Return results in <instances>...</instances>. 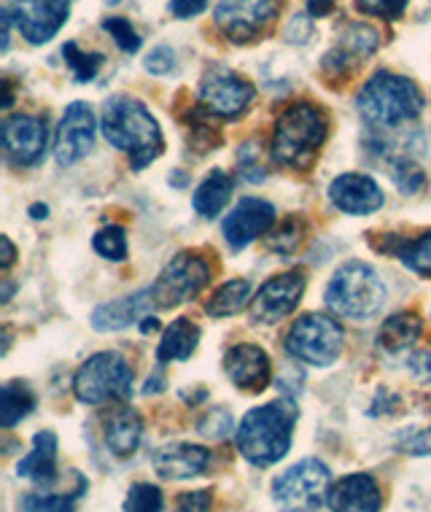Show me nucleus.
Returning <instances> with one entry per match:
<instances>
[{
  "mask_svg": "<svg viewBox=\"0 0 431 512\" xmlns=\"http://www.w3.org/2000/svg\"><path fill=\"white\" fill-rule=\"evenodd\" d=\"M297 421V407L289 399L254 407L243 415L235 429L240 456L254 467H273L291 448V434Z\"/></svg>",
  "mask_w": 431,
  "mask_h": 512,
  "instance_id": "nucleus-1",
  "label": "nucleus"
},
{
  "mask_svg": "<svg viewBox=\"0 0 431 512\" xmlns=\"http://www.w3.org/2000/svg\"><path fill=\"white\" fill-rule=\"evenodd\" d=\"M103 135L114 149L130 154L132 170L151 165L162 154V133L157 119L141 100L116 95L103 106Z\"/></svg>",
  "mask_w": 431,
  "mask_h": 512,
  "instance_id": "nucleus-2",
  "label": "nucleus"
},
{
  "mask_svg": "<svg viewBox=\"0 0 431 512\" xmlns=\"http://www.w3.org/2000/svg\"><path fill=\"white\" fill-rule=\"evenodd\" d=\"M356 108L370 124L378 127H396V124L410 122L423 111L421 89L413 81L396 73L380 71L356 95Z\"/></svg>",
  "mask_w": 431,
  "mask_h": 512,
  "instance_id": "nucleus-3",
  "label": "nucleus"
},
{
  "mask_svg": "<svg viewBox=\"0 0 431 512\" xmlns=\"http://www.w3.org/2000/svg\"><path fill=\"white\" fill-rule=\"evenodd\" d=\"M326 308L345 318H367L386 302V283L367 262H348L326 286Z\"/></svg>",
  "mask_w": 431,
  "mask_h": 512,
  "instance_id": "nucleus-4",
  "label": "nucleus"
},
{
  "mask_svg": "<svg viewBox=\"0 0 431 512\" xmlns=\"http://www.w3.org/2000/svg\"><path fill=\"white\" fill-rule=\"evenodd\" d=\"M326 119L310 103H294L281 114L273 135V159L286 168H302L321 149Z\"/></svg>",
  "mask_w": 431,
  "mask_h": 512,
  "instance_id": "nucleus-5",
  "label": "nucleus"
},
{
  "mask_svg": "<svg viewBox=\"0 0 431 512\" xmlns=\"http://www.w3.org/2000/svg\"><path fill=\"white\" fill-rule=\"evenodd\" d=\"M73 391L84 405H106L111 399L130 397L132 367L116 351L89 356L73 378Z\"/></svg>",
  "mask_w": 431,
  "mask_h": 512,
  "instance_id": "nucleus-6",
  "label": "nucleus"
},
{
  "mask_svg": "<svg viewBox=\"0 0 431 512\" xmlns=\"http://www.w3.org/2000/svg\"><path fill=\"white\" fill-rule=\"evenodd\" d=\"M345 332L335 318L324 313H308L286 335V351L297 362H305L310 367H329L343 354Z\"/></svg>",
  "mask_w": 431,
  "mask_h": 512,
  "instance_id": "nucleus-7",
  "label": "nucleus"
},
{
  "mask_svg": "<svg viewBox=\"0 0 431 512\" xmlns=\"http://www.w3.org/2000/svg\"><path fill=\"white\" fill-rule=\"evenodd\" d=\"M329 467L318 459H305L275 477L273 502L281 512H316L329 496Z\"/></svg>",
  "mask_w": 431,
  "mask_h": 512,
  "instance_id": "nucleus-8",
  "label": "nucleus"
},
{
  "mask_svg": "<svg viewBox=\"0 0 431 512\" xmlns=\"http://www.w3.org/2000/svg\"><path fill=\"white\" fill-rule=\"evenodd\" d=\"M208 281H211L208 262L203 256L186 251V254L173 256V262L159 273L157 283L151 286V294L159 308H173V305L194 300L208 286Z\"/></svg>",
  "mask_w": 431,
  "mask_h": 512,
  "instance_id": "nucleus-9",
  "label": "nucleus"
},
{
  "mask_svg": "<svg viewBox=\"0 0 431 512\" xmlns=\"http://www.w3.org/2000/svg\"><path fill=\"white\" fill-rule=\"evenodd\" d=\"M256 89L251 81L229 71L224 65H213L200 81V103L211 116L235 119L251 106Z\"/></svg>",
  "mask_w": 431,
  "mask_h": 512,
  "instance_id": "nucleus-10",
  "label": "nucleus"
},
{
  "mask_svg": "<svg viewBox=\"0 0 431 512\" xmlns=\"http://www.w3.org/2000/svg\"><path fill=\"white\" fill-rule=\"evenodd\" d=\"M278 9V0H221L216 6V25L227 33L229 41L248 44L273 22Z\"/></svg>",
  "mask_w": 431,
  "mask_h": 512,
  "instance_id": "nucleus-11",
  "label": "nucleus"
},
{
  "mask_svg": "<svg viewBox=\"0 0 431 512\" xmlns=\"http://www.w3.org/2000/svg\"><path fill=\"white\" fill-rule=\"evenodd\" d=\"M9 14L22 38L38 46L52 41L68 22L71 0H14Z\"/></svg>",
  "mask_w": 431,
  "mask_h": 512,
  "instance_id": "nucleus-12",
  "label": "nucleus"
},
{
  "mask_svg": "<svg viewBox=\"0 0 431 512\" xmlns=\"http://www.w3.org/2000/svg\"><path fill=\"white\" fill-rule=\"evenodd\" d=\"M305 283H308L305 273H300V270L270 278L251 300V318L256 324H278V321H283L300 305Z\"/></svg>",
  "mask_w": 431,
  "mask_h": 512,
  "instance_id": "nucleus-13",
  "label": "nucleus"
},
{
  "mask_svg": "<svg viewBox=\"0 0 431 512\" xmlns=\"http://www.w3.org/2000/svg\"><path fill=\"white\" fill-rule=\"evenodd\" d=\"M95 146V114L87 103H71L54 135V157L62 168L76 165Z\"/></svg>",
  "mask_w": 431,
  "mask_h": 512,
  "instance_id": "nucleus-14",
  "label": "nucleus"
},
{
  "mask_svg": "<svg viewBox=\"0 0 431 512\" xmlns=\"http://www.w3.org/2000/svg\"><path fill=\"white\" fill-rule=\"evenodd\" d=\"M275 221V208L264 200H256V197H246L240 200L232 213H229L224 224H221V235L229 243L232 251H240L246 248L248 243H254L259 235L273 227Z\"/></svg>",
  "mask_w": 431,
  "mask_h": 512,
  "instance_id": "nucleus-15",
  "label": "nucleus"
},
{
  "mask_svg": "<svg viewBox=\"0 0 431 512\" xmlns=\"http://www.w3.org/2000/svg\"><path fill=\"white\" fill-rule=\"evenodd\" d=\"M3 149L19 168L36 165L46 151V124L36 116H11L3 122Z\"/></svg>",
  "mask_w": 431,
  "mask_h": 512,
  "instance_id": "nucleus-16",
  "label": "nucleus"
},
{
  "mask_svg": "<svg viewBox=\"0 0 431 512\" xmlns=\"http://www.w3.org/2000/svg\"><path fill=\"white\" fill-rule=\"evenodd\" d=\"M326 504L332 512H380L383 510V491L370 472H356L337 480L329 488Z\"/></svg>",
  "mask_w": 431,
  "mask_h": 512,
  "instance_id": "nucleus-17",
  "label": "nucleus"
},
{
  "mask_svg": "<svg viewBox=\"0 0 431 512\" xmlns=\"http://www.w3.org/2000/svg\"><path fill=\"white\" fill-rule=\"evenodd\" d=\"M329 200L343 213L351 216H370L383 205V192L370 176L361 173H343L329 186Z\"/></svg>",
  "mask_w": 431,
  "mask_h": 512,
  "instance_id": "nucleus-18",
  "label": "nucleus"
},
{
  "mask_svg": "<svg viewBox=\"0 0 431 512\" xmlns=\"http://www.w3.org/2000/svg\"><path fill=\"white\" fill-rule=\"evenodd\" d=\"M224 372L238 389L262 391L270 383V359L254 343L232 345L224 354Z\"/></svg>",
  "mask_w": 431,
  "mask_h": 512,
  "instance_id": "nucleus-19",
  "label": "nucleus"
},
{
  "mask_svg": "<svg viewBox=\"0 0 431 512\" xmlns=\"http://www.w3.org/2000/svg\"><path fill=\"white\" fill-rule=\"evenodd\" d=\"M211 451L203 445H189V442H176V445H165L154 453V469L159 477L165 480H189V477L205 475L211 467Z\"/></svg>",
  "mask_w": 431,
  "mask_h": 512,
  "instance_id": "nucleus-20",
  "label": "nucleus"
},
{
  "mask_svg": "<svg viewBox=\"0 0 431 512\" xmlns=\"http://www.w3.org/2000/svg\"><path fill=\"white\" fill-rule=\"evenodd\" d=\"M154 305V294L151 289H143V292H135L130 297H119V300H111L106 305L92 313V327L97 332H119V329H127L132 324H138L141 318H146V313Z\"/></svg>",
  "mask_w": 431,
  "mask_h": 512,
  "instance_id": "nucleus-21",
  "label": "nucleus"
},
{
  "mask_svg": "<svg viewBox=\"0 0 431 512\" xmlns=\"http://www.w3.org/2000/svg\"><path fill=\"white\" fill-rule=\"evenodd\" d=\"M103 426H106L103 437H106L108 451L114 453V456L124 459V456H132V453L138 451L143 437V421L132 407L119 405L114 410H108Z\"/></svg>",
  "mask_w": 431,
  "mask_h": 512,
  "instance_id": "nucleus-22",
  "label": "nucleus"
},
{
  "mask_svg": "<svg viewBox=\"0 0 431 512\" xmlns=\"http://www.w3.org/2000/svg\"><path fill=\"white\" fill-rule=\"evenodd\" d=\"M17 475L38 486H49L57 480V434L44 429L33 437V451L19 461Z\"/></svg>",
  "mask_w": 431,
  "mask_h": 512,
  "instance_id": "nucleus-23",
  "label": "nucleus"
},
{
  "mask_svg": "<svg viewBox=\"0 0 431 512\" xmlns=\"http://www.w3.org/2000/svg\"><path fill=\"white\" fill-rule=\"evenodd\" d=\"M197 340H200V329L194 327L189 318H176L162 335V343L157 348V362H186L194 354Z\"/></svg>",
  "mask_w": 431,
  "mask_h": 512,
  "instance_id": "nucleus-24",
  "label": "nucleus"
},
{
  "mask_svg": "<svg viewBox=\"0 0 431 512\" xmlns=\"http://www.w3.org/2000/svg\"><path fill=\"white\" fill-rule=\"evenodd\" d=\"M232 186H235L232 176H227L224 170H213L211 176L205 178L203 184L194 189V211L200 213L203 219L219 216V213L224 211V205L229 203V197H232Z\"/></svg>",
  "mask_w": 431,
  "mask_h": 512,
  "instance_id": "nucleus-25",
  "label": "nucleus"
},
{
  "mask_svg": "<svg viewBox=\"0 0 431 512\" xmlns=\"http://www.w3.org/2000/svg\"><path fill=\"white\" fill-rule=\"evenodd\" d=\"M421 335V321L415 313H396L380 327L378 343L388 354H402Z\"/></svg>",
  "mask_w": 431,
  "mask_h": 512,
  "instance_id": "nucleus-26",
  "label": "nucleus"
},
{
  "mask_svg": "<svg viewBox=\"0 0 431 512\" xmlns=\"http://www.w3.org/2000/svg\"><path fill=\"white\" fill-rule=\"evenodd\" d=\"M251 300V283L246 278H235L219 286L208 300V316L213 318H227L235 316L240 310L246 308V302Z\"/></svg>",
  "mask_w": 431,
  "mask_h": 512,
  "instance_id": "nucleus-27",
  "label": "nucleus"
},
{
  "mask_svg": "<svg viewBox=\"0 0 431 512\" xmlns=\"http://www.w3.org/2000/svg\"><path fill=\"white\" fill-rule=\"evenodd\" d=\"M33 407H36V397L30 394L27 386H22V383H6L3 386V407H0L3 429L17 426L25 415L33 413Z\"/></svg>",
  "mask_w": 431,
  "mask_h": 512,
  "instance_id": "nucleus-28",
  "label": "nucleus"
},
{
  "mask_svg": "<svg viewBox=\"0 0 431 512\" xmlns=\"http://www.w3.org/2000/svg\"><path fill=\"white\" fill-rule=\"evenodd\" d=\"M388 173H391V181L399 186V192L405 195H418L426 186V173L410 157H391Z\"/></svg>",
  "mask_w": 431,
  "mask_h": 512,
  "instance_id": "nucleus-29",
  "label": "nucleus"
},
{
  "mask_svg": "<svg viewBox=\"0 0 431 512\" xmlns=\"http://www.w3.org/2000/svg\"><path fill=\"white\" fill-rule=\"evenodd\" d=\"M87 486L68 491V494H30L22 499V512H76V499Z\"/></svg>",
  "mask_w": 431,
  "mask_h": 512,
  "instance_id": "nucleus-30",
  "label": "nucleus"
},
{
  "mask_svg": "<svg viewBox=\"0 0 431 512\" xmlns=\"http://www.w3.org/2000/svg\"><path fill=\"white\" fill-rule=\"evenodd\" d=\"M162 507H165V496L151 483H135L124 499V512H162Z\"/></svg>",
  "mask_w": 431,
  "mask_h": 512,
  "instance_id": "nucleus-31",
  "label": "nucleus"
},
{
  "mask_svg": "<svg viewBox=\"0 0 431 512\" xmlns=\"http://www.w3.org/2000/svg\"><path fill=\"white\" fill-rule=\"evenodd\" d=\"M62 57H65V62L71 65L73 76H76V81H92L97 76V71H100V62H103V57L100 54H92V52H81L79 44H65V49H62Z\"/></svg>",
  "mask_w": 431,
  "mask_h": 512,
  "instance_id": "nucleus-32",
  "label": "nucleus"
},
{
  "mask_svg": "<svg viewBox=\"0 0 431 512\" xmlns=\"http://www.w3.org/2000/svg\"><path fill=\"white\" fill-rule=\"evenodd\" d=\"M402 262H405L413 273L418 275H431V230L426 235H421L418 240H413L410 246H405L399 251Z\"/></svg>",
  "mask_w": 431,
  "mask_h": 512,
  "instance_id": "nucleus-33",
  "label": "nucleus"
},
{
  "mask_svg": "<svg viewBox=\"0 0 431 512\" xmlns=\"http://www.w3.org/2000/svg\"><path fill=\"white\" fill-rule=\"evenodd\" d=\"M95 251L106 256L111 262H122L127 259V235L122 227H106L95 235Z\"/></svg>",
  "mask_w": 431,
  "mask_h": 512,
  "instance_id": "nucleus-34",
  "label": "nucleus"
},
{
  "mask_svg": "<svg viewBox=\"0 0 431 512\" xmlns=\"http://www.w3.org/2000/svg\"><path fill=\"white\" fill-rule=\"evenodd\" d=\"M103 30L111 33L116 41V46L122 49V52H138L141 49V36L135 33V27L130 25V19H122V17H108L103 22Z\"/></svg>",
  "mask_w": 431,
  "mask_h": 512,
  "instance_id": "nucleus-35",
  "label": "nucleus"
},
{
  "mask_svg": "<svg viewBox=\"0 0 431 512\" xmlns=\"http://www.w3.org/2000/svg\"><path fill=\"white\" fill-rule=\"evenodd\" d=\"M302 224L297 219H289L286 224H283L281 230L275 232L273 238H270V243L267 246L273 248V251H278V254H291L294 248L300 246L302 243Z\"/></svg>",
  "mask_w": 431,
  "mask_h": 512,
  "instance_id": "nucleus-36",
  "label": "nucleus"
},
{
  "mask_svg": "<svg viewBox=\"0 0 431 512\" xmlns=\"http://www.w3.org/2000/svg\"><path fill=\"white\" fill-rule=\"evenodd\" d=\"M232 429H235V426H232V415H229L227 410H219V407L211 410V413L200 421V434L213 437V440H224Z\"/></svg>",
  "mask_w": 431,
  "mask_h": 512,
  "instance_id": "nucleus-37",
  "label": "nucleus"
},
{
  "mask_svg": "<svg viewBox=\"0 0 431 512\" xmlns=\"http://www.w3.org/2000/svg\"><path fill=\"white\" fill-rule=\"evenodd\" d=\"M238 165H240V176L251 181V184H259L264 181V168L262 162H259V149H256L254 143H246L238 154Z\"/></svg>",
  "mask_w": 431,
  "mask_h": 512,
  "instance_id": "nucleus-38",
  "label": "nucleus"
},
{
  "mask_svg": "<svg viewBox=\"0 0 431 512\" xmlns=\"http://www.w3.org/2000/svg\"><path fill=\"white\" fill-rule=\"evenodd\" d=\"M356 6L364 14L378 19H396L405 11L407 0H356Z\"/></svg>",
  "mask_w": 431,
  "mask_h": 512,
  "instance_id": "nucleus-39",
  "label": "nucleus"
},
{
  "mask_svg": "<svg viewBox=\"0 0 431 512\" xmlns=\"http://www.w3.org/2000/svg\"><path fill=\"white\" fill-rule=\"evenodd\" d=\"M176 68V52L170 46H157L151 49V54L146 57V71L154 73V76H165Z\"/></svg>",
  "mask_w": 431,
  "mask_h": 512,
  "instance_id": "nucleus-40",
  "label": "nucleus"
},
{
  "mask_svg": "<svg viewBox=\"0 0 431 512\" xmlns=\"http://www.w3.org/2000/svg\"><path fill=\"white\" fill-rule=\"evenodd\" d=\"M213 504L211 491H189L178 499V512H208Z\"/></svg>",
  "mask_w": 431,
  "mask_h": 512,
  "instance_id": "nucleus-41",
  "label": "nucleus"
},
{
  "mask_svg": "<svg viewBox=\"0 0 431 512\" xmlns=\"http://www.w3.org/2000/svg\"><path fill=\"white\" fill-rule=\"evenodd\" d=\"M402 451L410 456H431V426L421 429V432L410 434L402 445Z\"/></svg>",
  "mask_w": 431,
  "mask_h": 512,
  "instance_id": "nucleus-42",
  "label": "nucleus"
},
{
  "mask_svg": "<svg viewBox=\"0 0 431 512\" xmlns=\"http://www.w3.org/2000/svg\"><path fill=\"white\" fill-rule=\"evenodd\" d=\"M407 370L418 383H431V351H421L407 359Z\"/></svg>",
  "mask_w": 431,
  "mask_h": 512,
  "instance_id": "nucleus-43",
  "label": "nucleus"
},
{
  "mask_svg": "<svg viewBox=\"0 0 431 512\" xmlns=\"http://www.w3.org/2000/svg\"><path fill=\"white\" fill-rule=\"evenodd\" d=\"M208 3H211V0H170V11H173L178 19H189L197 17Z\"/></svg>",
  "mask_w": 431,
  "mask_h": 512,
  "instance_id": "nucleus-44",
  "label": "nucleus"
},
{
  "mask_svg": "<svg viewBox=\"0 0 431 512\" xmlns=\"http://www.w3.org/2000/svg\"><path fill=\"white\" fill-rule=\"evenodd\" d=\"M332 9H335V0H308L310 17H324V14H329Z\"/></svg>",
  "mask_w": 431,
  "mask_h": 512,
  "instance_id": "nucleus-45",
  "label": "nucleus"
},
{
  "mask_svg": "<svg viewBox=\"0 0 431 512\" xmlns=\"http://www.w3.org/2000/svg\"><path fill=\"white\" fill-rule=\"evenodd\" d=\"M11 262H14V246H11V240L9 238H3V270H9Z\"/></svg>",
  "mask_w": 431,
  "mask_h": 512,
  "instance_id": "nucleus-46",
  "label": "nucleus"
},
{
  "mask_svg": "<svg viewBox=\"0 0 431 512\" xmlns=\"http://www.w3.org/2000/svg\"><path fill=\"white\" fill-rule=\"evenodd\" d=\"M33 216H36V219H41V216H46V208H41V205H36V208H33Z\"/></svg>",
  "mask_w": 431,
  "mask_h": 512,
  "instance_id": "nucleus-47",
  "label": "nucleus"
}]
</instances>
